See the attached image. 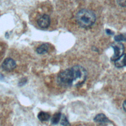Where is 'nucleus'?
<instances>
[{
    "label": "nucleus",
    "mask_w": 126,
    "mask_h": 126,
    "mask_svg": "<svg viewBox=\"0 0 126 126\" xmlns=\"http://www.w3.org/2000/svg\"><path fill=\"white\" fill-rule=\"evenodd\" d=\"M123 107L124 110L126 112V100H125V101L124 102L123 104Z\"/></svg>",
    "instance_id": "obj_15"
},
{
    "label": "nucleus",
    "mask_w": 126,
    "mask_h": 126,
    "mask_svg": "<svg viewBox=\"0 0 126 126\" xmlns=\"http://www.w3.org/2000/svg\"><path fill=\"white\" fill-rule=\"evenodd\" d=\"M49 45L47 44H43L36 49V52L39 54H44L48 52Z\"/></svg>",
    "instance_id": "obj_8"
},
{
    "label": "nucleus",
    "mask_w": 126,
    "mask_h": 126,
    "mask_svg": "<svg viewBox=\"0 0 126 126\" xmlns=\"http://www.w3.org/2000/svg\"><path fill=\"white\" fill-rule=\"evenodd\" d=\"M115 65L116 67L121 68L126 66V54H124L119 58L115 61Z\"/></svg>",
    "instance_id": "obj_6"
},
{
    "label": "nucleus",
    "mask_w": 126,
    "mask_h": 126,
    "mask_svg": "<svg viewBox=\"0 0 126 126\" xmlns=\"http://www.w3.org/2000/svg\"><path fill=\"white\" fill-rule=\"evenodd\" d=\"M37 117L40 121L44 122V121H47L49 119L50 115L48 113L46 112L41 111L38 114Z\"/></svg>",
    "instance_id": "obj_9"
},
{
    "label": "nucleus",
    "mask_w": 126,
    "mask_h": 126,
    "mask_svg": "<svg viewBox=\"0 0 126 126\" xmlns=\"http://www.w3.org/2000/svg\"><path fill=\"white\" fill-rule=\"evenodd\" d=\"M61 118V114L60 113H55L53 115V116L51 119L52 123L54 125L57 124L59 123V122L60 121Z\"/></svg>",
    "instance_id": "obj_10"
},
{
    "label": "nucleus",
    "mask_w": 126,
    "mask_h": 126,
    "mask_svg": "<svg viewBox=\"0 0 126 126\" xmlns=\"http://www.w3.org/2000/svg\"><path fill=\"white\" fill-rule=\"evenodd\" d=\"M96 16L95 13L89 9H82L76 14V21L78 24L82 28H89L95 23Z\"/></svg>",
    "instance_id": "obj_2"
},
{
    "label": "nucleus",
    "mask_w": 126,
    "mask_h": 126,
    "mask_svg": "<svg viewBox=\"0 0 126 126\" xmlns=\"http://www.w3.org/2000/svg\"><path fill=\"white\" fill-rule=\"evenodd\" d=\"M114 39L116 42H120L121 41H126V36L122 34L117 35L114 37Z\"/></svg>",
    "instance_id": "obj_11"
},
{
    "label": "nucleus",
    "mask_w": 126,
    "mask_h": 126,
    "mask_svg": "<svg viewBox=\"0 0 126 126\" xmlns=\"http://www.w3.org/2000/svg\"><path fill=\"white\" fill-rule=\"evenodd\" d=\"M94 121L100 124H104L109 122L108 118L103 114H97L94 118Z\"/></svg>",
    "instance_id": "obj_7"
},
{
    "label": "nucleus",
    "mask_w": 126,
    "mask_h": 126,
    "mask_svg": "<svg viewBox=\"0 0 126 126\" xmlns=\"http://www.w3.org/2000/svg\"><path fill=\"white\" fill-rule=\"evenodd\" d=\"M106 33L107 34L110 35H113V34H114V32H113L111 30H109V29H108L106 30Z\"/></svg>",
    "instance_id": "obj_14"
},
{
    "label": "nucleus",
    "mask_w": 126,
    "mask_h": 126,
    "mask_svg": "<svg viewBox=\"0 0 126 126\" xmlns=\"http://www.w3.org/2000/svg\"><path fill=\"white\" fill-rule=\"evenodd\" d=\"M87 74V71L83 66L77 65L61 72L57 77V82L63 87L79 86L85 81Z\"/></svg>",
    "instance_id": "obj_1"
},
{
    "label": "nucleus",
    "mask_w": 126,
    "mask_h": 126,
    "mask_svg": "<svg viewBox=\"0 0 126 126\" xmlns=\"http://www.w3.org/2000/svg\"><path fill=\"white\" fill-rule=\"evenodd\" d=\"M111 47L114 50V54L112 56L111 60L115 61L119 58L122 55L124 54V46L121 42H116L111 45Z\"/></svg>",
    "instance_id": "obj_3"
},
{
    "label": "nucleus",
    "mask_w": 126,
    "mask_h": 126,
    "mask_svg": "<svg viewBox=\"0 0 126 126\" xmlns=\"http://www.w3.org/2000/svg\"><path fill=\"white\" fill-rule=\"evenodd\" d=\"M16 62L11 58H7L5 59L1 64L2 69L8 71L13 70L16 67Z\"/></svg>",
    "instance_id": "obj_5"
},
{
    "label": "nucleus",
    "mask_w": 126,
    "mask_h": 126,
    "mask_svg": "<svg viewBox=\"0 0 126 126\" xmlns=\"http://www.w3.org/2000/svg\"><path fill=\"white\" fill-rule=\"evenodd\" d=\"M37 24L39 27L45 29L49 27L50 24V18L47 14L41 15L37 19Z\"/></svg>",
    "instance_id": "obj_4"
},
{
    "label": "nucleus",
    "mask_w": 126,
    "mask_h": 126,
    "mask_svg": "<svg viewBox=\"0 0 126 126\" xmlns=\"http://www.w3.org/2000/svg\"><path fill=\"white\" fill-rule=\"evenodd\" d=\"M117 4L122 7H126V0H116Z\"/></svg>",
    "instance_id": "obj_13"
},
{
    "label": "nucleus",
    "mask_w": 126,
    "mask_h": 126,
    "mask_svg": "<svg viewBox=\"0 0 126 126\" xmlns=\"http://www.w3.org/2000/svg\"><path fill=\"white\" fill-rule=\"evenodd\" d=\"M61 124L63 126H67L69 125V123L66 118V117L64 116L63 115L62 117L61 120Z\"/></svg>",
    "instance_id": "obj_12"
}]
</instances>
